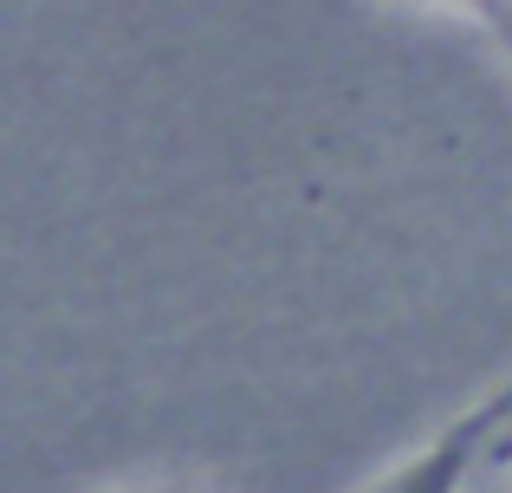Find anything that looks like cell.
Here are the masks:
<instances>
[{
	"label": "cell",
	"instance_id": "6da1fadb",
	"mask_svg": "<svg viewBox=\"0 0 512 493\" xmlns=\"http://www.w3.org/2000/svg\"><path fill=\"white\" fill-rule=\"evenodd\" d=\"M467 481V448L461 442H441V448H422L415 461L389 468L370 493H461Z\"/></svg>",
	"mask_w": 512,
	"mask_h": 493
},
{
	"label": "cell",
	"instance_id": "7a4b0ae2",
	"mask_svg": "<svg viewBox=\"0 0 512 493\" xmlns=\"http://www.w3.org/2000/svg\"><path fill=\"white\" fill-rule=\"evenodd\" d=\"M461 493H512V435L493 448L487 461H467V481Z\"/></svg>",
	"mask_w": 512,
	"mask_h": 493
},
{
	"label": "cell",
	"instance_id": "3957f363",
	"mask_svg": "<svg viewBox=\"0 0 512 493\" xmlns=\"http://www.w3.org/2000/svg\"><path fill=\"white\" fill-rule=\"evenodd\" d=\"M124 493H188V487H124Z\"/></svg>",
	"mask_w": 512,
	"mask_h": 493
}]
</instances>
